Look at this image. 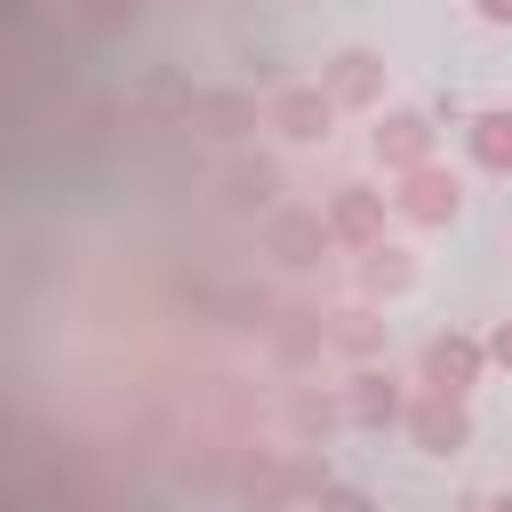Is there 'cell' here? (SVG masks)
I'll use <instances>...</instances> for the list:
<instances>
[{
	"instance_id": "cell-17",
	"label": "cell",
	"mask_w": 512,
	"mask_h": 512,
	"mask_svg": "<svg viewBox=\"0 0 512 512\" xmlns=\"http://www.w3.org/2000/svg\"><path fill=\"white\" fill-rule=\"evenodd\" d=\"M488 512H512V496H496V504H488Z\"/></svg>"
},
{
	"instance_id": "cell-2",
	"label": "cell",
	"mask_w": 512,
	"mask_h": 512,
	"mask_svg": "<svg viewBox=\"0 0 512 512\" xmlns=\"http://www.w3.org/2000/svg\"><path fill=\"white\" fill-rule=\"evenodd\" d=\"M480 368H488V344L480 336H432L424 344V392H440V400H464L472 384H480Z\"/></svg>"
},
{
	"instance_id": "cell-10",
	"label": "cell",
	"mask_w": 512,
	"mask_h": 512,
	"mask_svg": "<svg viewBox=\"0 0 512 512\" xmlns=\"http://www.w3.org/2000/svg\"><path fill=\"white\" fill-rule=\"evenodd\" d=\"M184 120L208 128V136H240V128L256 120V104H248V96H184Z\"/></svg>"
},
{
	"instance_id": "cell-1",
	"label": "cell",
	"mask_w": 512,
	"mask_h": 512,
	"mask_svg": "<svg viewBox=\"0 0 512 512\" xmlns=\"http://www.w3.org/2000/svg\"><path fill=\"white\" fill-rule=\"evenodd\" d=\"M392 208H400L408 224H456V208H464V184H456V168L424 160V168H408V176H400Z\"/></svg>"
},
{
	"instance_id": "cell-16",
	"label": "cell",
	"mask_w": 512,
	"mask_h": 512,
	"mask_svg": "<svg viewBox=\"0 0 512 512\" xmlns=\"http://www.w3.org/2000/svg\"><path fill=\"white\" fill-rule=\"evenodd\" d=\"M472 8H480L488 24H512V0H472Z\"/></svg>"
},
{
	"instance_id": "cell-12",
	"label": "cell",
	"mask_w": 512,
	"mask_h": 512,
	"mask_svg": "<svg viewBox=\"0 0 512 512\" xmlns=\"http://www.w3.org/2000/svg\"><path fill=\"white\" fill-rule=\"evenodd\" d=\"M472 160L496 168V176H512V112H480L472 120Z\"/></svg>"
},
{
	"instance_id": "cell-8",
	"label": "cell",
	"mask_w": 512,
	"mask_h": 512,
	"mask_svg": "<svg viewBox=\"0 0 512 512\" xmlns=\"http://www.w3.org/2000/svg\"><path fill=\"white\" fill-rule=\"evenodd\" d=\"M328 96H336V104H376V96H384V64H376L368 48H344V56L328 64Z\"/></svg>"
},
{
	"instance_id": "cell-9",
	"label": "cell",
	"mask_w": 512,
	"mask_h": 512,
	"mask_svg": "<svg viewBox=\"0 0 512 512\" xmlns=\"http://www.w3.org/2000/svg\"><path fill=\"white\" fill-rule=\"evenodd\" d=\"M344 416H352V424H392V416H400V384H392V376H376V368H368V376H352Z\"/></svg>"
},
{
	"instance_id": "cell-13",
	"label": "cell",
	"mask_w": 512,
	"mask_h": 512,
	"mask_svg": "<svg viewBox=\"0 0 512 512\" xmlns=\"http://www.w3.org/2000/svg\"><path fill=\"white\" fill-rule=\"evenodd\" d=\"M272 192V168H232V200H264Z\"/></svg>"
},
{
	"instance_id": "cell-11",
	"label": "cell",
	"mask_w": 512,
	"mask_h": 512,
	"mask_svg": "<svg viewBox=\"0 0 512 512\" xmlns=\"http://www.w3.org/2000/svg\"><path fill=\"white\" fill-rule=\"evenodd\" d=\"M408 280H416V264H408V256H400L392 240H376V248H360V288H368V296H400Z\"/></svg>"
},
{
	"instance_id": "cell-7",
	"label": "cell",
	"mask_w": 512,
	"mask_h": 512,
	"mask_svg": "<svg viewBox=\"0 0 512 512\" xmlns=\"http://www.w3.org/2000/svg\"><path fill=\"white\" fill-rule=\"evenodd\" d=\"M264 240H272V256H280V264H312V256L328 248V216H320V208H280Z\"/></svg>"
},
{
	"instance_id": "cell-14",
	"label": "cell",
	"mask_w": 512,
	"mask_h": 512,
	"mask_svg": "<svg viewBox=\"0 0 512 512\" xmlns=\"http://www.w3.org/2000/svg\"><path fill=\"white\" fill-rule=\"evenodd\" d=\"M320 512H368L360 488H320Z\"/></svg>"
},
{
	"instance_id": "cell-3",
	"label": "cell",
	"mask_w": 512,
	"mask_h": 512,
	"mask_svg": "<svg viewBox=\"0 0 512 512\" xmlns=\"http://www.w3.org/2000/svg\"><path fill=\"white\" fill-rule=\"evenodd\" d=\"M328 240H344L352 256L376 248V240H384V192H368V184H336V200H328Z\"/></svg>"
},
{
	"instance_id": "cell-4",
	"label": "cell",
	"mask_w": 512,
	"mask_h": 512,
	"mask_svg": "<svg viewBox=\"0 0 512 512\" xmlns=\"http://www.w3.org/2000/svg\"><path fill=\"white\" fill-rule=\"evenodd\" d=\"M408 432H416V448H424V456H456V448L472 440V416H464V400L424 392V400L408 408Z\"/></svg>"
},
{
	"instance_id": "cell-5",
	"label": "cell",
	"mask_w": 512,
	"mask_h": 512,
	"mask_svg": "<svg viewBox=\"0 0 512 512\" xmlns=\"http://www.w3.org/2000/svg\"><path fill=\"white\" fill-rule=\"evenodd\" d=\"M328 120H336V96H328V88H288V96H272V128H280L288 144H320Z\"/></svg>"
},
{
	"instance_id": "cell-15",
	"label": "cell",
	"mask_w": 512,
	"mask_h": 512,
	"mask_svg": "<svg viewBox=\"0 0 512 512\" xmlns=\"http://www.w3.org/2000/svg\"><path fill=\"white\" fill-rule=\"evenodd\" d=\"M488 360H496V368H512V320H496V328H488Z\"/></svg>"
},
{
	"instance_id": "cell-6",
	"label": "cell",
	"mask_w": 512,
	"mask_h": 512,
	"mask_svg": "<svg viewBox=\"0 0 512 512\" xmlns=\"http://www.w3.org/2000/svg\"><path fill=\"white\" fill-rule=\"evenodd\" d=\"M376 160H384L392 176L424 168V160H432V120H424V112H384V128H376Z\"/></svg>"
}]
</instances>
